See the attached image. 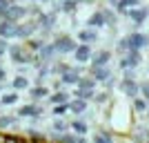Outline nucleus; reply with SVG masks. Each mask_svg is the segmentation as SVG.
I'll use <instances>...</instances> for the list:
<instances>
[{
  "label": "nucleus",
  "mask_w": 149,
  "mask_h": 143,
  "mask_svg": "<svg viewBox=\"0 0 149 143\" xmlns=\"http://www.w3.org/2000/svg\"><path fill=\"white\" fill-rule=\"evenodd\" d=\"M13 87H16V89H25V87H27V78H22V76H18V78L13 81Z\"/></svg>",
  "instance_id": "nucleus-19"
},
{
  "label": "nucleus",
  "mask_w": 149,
  "mask_h": 143,
  "mask_svg": "<svg viewBox=\"0 0 149 143\" xmlns=\"http://www.w3.org/2000/svg\"><path fill=\"white\" fill-rule=\"evenodd\" d=\"M78 36H80V40H82V43H91L93 38H96V34H93V31H87V29H85V31H80Z\"/></svg>",
  "instance_id": "nucleus-11"
},
{
  "label": "nucleus",
  "mask_w": 149,
  "mask_h": 143,
  "mask_svg": "<svg viewBox=\"0 0 149 143\" xmlns=\"http://www.w3.org/2000/svg\"><path fill=\"white\" fill-rule=\"evenodd\" d=\"M127 43H129V47L138 49V47H143V45L147 43V40H145V36H138V34H134V36H131L129 40H127Z\"/></svg>",
  "instance_id": "nucleus-7"
},
{
  "label": "nucleus",
  "mask_w": 149,
  "mask_h": 143,
  "mask_svg": "<svg viewBox=\"0 0 149 143\" xmlns=\"http://www.w3.org/2000/svg\"><path fill=\"white\" fill-rule=\"evenodd\" d=\"M16 99H18L16 94H7V96H2V103H5V105H9V103H16Z\"/></svg>",
  "instance_id": "nucleus-25"
},
{
  "label": "nucleus",
  "mask_w": 149,
  "mask_h": 143,
  "mask_svg": "<svg viewBox=\"0 0 149 143\" xmlns=\"http://www.w3.org/2000/svg\"><path fill=\"white\" fill-rule=\"evenodd\" d=\"M62 81H65V83H80V76H78L76 69H69V72L62 74Z\"/></svg>",
  "instance_id": "nucleus-6"
},
{
  "label": "nucleus",
  "mask_w": 149,
  "mask_h": 143,
  "mask_svg": "<svg viewBox=\"0 0 149 143\" xmlns=\"http://www.w3.org/2000/svg\"><path fill=\"white\" fill-rule=\"evenodd\" d=\"M136 61H138L136 51H131V56H129V58H125V61H123V67H129V65H134Z\"/></svg>",
  "instance_id": "nucleus-22"
},
{
  "label": "nucleus",
  "mask_w": 149,
  "mask_h": 143,
  "mask_svg": "<svg viewBox=\"0 0 149 143\" xmlns=\"http://www.w3.org/2000/svg\"><path fill=\"white\" fill-rule=\"evenodd\" d=\"M54 47H56L58 51H76V43L71 40V38H67V36L58 38L56 43H54Z\"/></svg>",
  "instance_id": "nucleus-1"
},
{
  "label": "nucleus",
  "mask_w": 149,
  "mask_h": 143,
  "mask_svg": "<svg viewBox=\"0 0 149 143\" xmlns=\"http://www.w3.org/2000/svg\"><path fill=\"white\" fill-rule=\"evenodd\" d=\"M93 92H91V87H80L78 89V99H91Z\"/></svg>",
  "instance_id": "nucleus-13"
},
{
  "label": "nucleus",
  "mask_w": 149,
  "mask_h": 143,
  "mask_svg": "<svg viewBox=\"0 0 149 143\" xmlns=\"http://www.w3.org/2000/svg\"><path fill=\"white\" fill-rule=\"evenodd\" d=\"M20 16H25V9L22 7H9V11L5 13V20H16V18H20Z\"/></svg>",
  "instance_id": "nucleus-3"
},
{
  "label": "nucleus",
  "mask_w": 149,
  "mask_h": 143,
  "mask_svg": "<svg viewBox=\"0 0 149 143\" xmlns=\"http://www.w3.org/2000/svg\"><path fill=\"white\" fill-rule=\"evenodd\" d=\"M96 143H111V137L105 134V132H100V134H96Z\"/></svg>",
  "instance_id": "nucleus-20"
},
{
  "label": "nucleus",
  "mask_w": 149,
  "mask_h": 143,
  "mask_svg": "<svg viewBox=\"0 0 149 143\" xmlns=\"http://www.w3.org/2000/svg\"><path fill=\"white\" fill-rule=\"evenodd\" d=\"M107 61H109V54H107V51H102V54H98V56L93 58V65H96V67H100V65H105Z\"/></svg>",
  "instance_id": "nucleus-10"
},
{
  "label": "nucleus",
  "mask_w": 149,
  "mask_h": 143,
  "mask_svg": "<svg viewBox=\"0 0 149 143\" xmlns=\"http://www.w3.org/2000/svg\"><path fill=\"white\" fill-rule=\"evenodd\" d=\"M123 87H125V92L129 94V96H134V94H136V85H134L131 81H125V83H123Z\"/></svg>",
  "instance_id": "nucleus-17"
},
{
  "label": "nucleus",
  "mask_w": 149,
  "mask_h": 143,
  "mask_svg": "<svg viewBox=\"0 0 149 143\" xmlns=\"http://www.w3.org/2000/svg\"><path fill=\"white\" fill-rule=\"evenodd\" d=\"M5 47H7V45H5V40H0V54L5 51Z\"/></svg>",
  "instance_id": "nucleus-31"
},
{
  "label": "nucleus",
  "mask_w": 149,
  "mask_h": 143,
  "mask_svg": "<svg viewBox=\"0 0 149 143\" xmlns=\"http://www.w3.org/2000/svg\"><path fill=\"white\" fill-rule=\"evenodd\" d=\"M9 123H13V118H11V116H0V128H7Z\"/></svg>",
  "instance_id": "nucleus-26"
},
{
  "label": "nucleus",
  "mask_w": 149,
  "mask_h": 143,
  "mask_svg": "<svg viewBox=\"0 0 149 143\" xmlns=\"http://www.w3.org/2000/svg\"><path fill=\"white\" fill-rule=\"evenodd\" d=\"M65 99H67L65 94H54V96H51V101H54V103H65Z\"/></svg>",
  "instance_id": "nucleus-27"
},
{
  "label": "nucleus",
  "mask_w": 149,
  "mask_h": 143,
  "mask_svg": "<svg viewBox=\"0 0 149 143\" xmlns=\"http://www.w3.org/2000/svg\"><path fill=\"white\" fill-rule=\"evenodd\" d=\"M71 125H74V130L78 132V134H85V132H87V125L82 123V121H74Z\"/></svg>",
  "instance_id": "nucleus-16"
},
{
  "label": "nucleus",
  "mask_w": 149,
  "mask_h": 143,
  "mask_svg": "<svg viewBox=\"0 0 149 143\" xmlns=\"http://www.w3.org/2000/svg\"><path fill=\"white\" fill-rule=\"evenodd\" d=\"M138 0H123V2H120V9H123V7H129V5H136Z\"/></svg>",
  "instance_id": "nucleus-28"
},
{
  "label": "nucleus",
  "mask_w": 149,
  "mask_h": 143,
  "mask_svg": "<svg viewBox=\"0 0 149 143\" xmlns=\"http://www.w3.org/2000/svg\"><path fill=\"white\" fill-rule=\"evenodd\" d=\"M136 107L138 110H145V101H136Z\"/></svg>",
  "instance_id": "nucleus-30"
},
{
  "label": "nucleus",
  "mask_w": 149,
  "mask_h": 143,
  "mask_svg": "<svg viewBox=\"0 0 149 143\" xmlns=\"http://www.w3.org/2000/svg\"><path fill=\"white\" fill-rule=\"evenodd\" d=\"M2 76H5V72H2V69H0V81H2Z\"/></svg>",
  "instance_id": "nucleus-32"
},
{
  "label": "nucleus",
  "mask_w": 149,
  "mask_h": 143,
  "mask_svg": "<svg viewBox=\"0 0 149 143\" xmlns=\"http://www.w3.org/2000/svg\"><path fill=\"white\" fill-rule=\"evenodd\" d=\"M102 23H105V16H102V13H96V16H93L91 20H89V25H102Z\"/></svg>",
  "instance_id": "nucleus-21"
},
{
  "label": "nucleus",
  "mask_w": 149,
  "mask_h": 143,
  "mask_svg": "<svg viewBox=\"0 0 149 143\" xmlns=\"http://www.w3.org/2000/svg\"><path fill=\"white\" fill-rule=\"evenodd\" d=\"M11 56H13V61H18V63H27V61H29V56H25L22 49H16V47L11 49Z\"/></svg>",
  "instance_id": "nucleus-9"
},
{
  "label": "nucleus",
  "mask_w": 149,
  "mask_h": 143,
  "mask_svg": "<svg viewBox=\"0 0 149 143\" xmlns=\"http://www.w3.org/2000/svg\"><path fill=\"white\" fill-rule=\"evenodd\" d=\"M0 36L2 38L16 36V25H13L11 20H2V23H0Z\"/></svg>",
  "instance_id": "nucleus-2"
},
{
  "label": "nucleus",
  "mask_w": 149,
  "mask_h": 143,
  "mask_svg": "<svg viewBox=\"0 0 149 143\" xmlns=\"http://www.w3.org/2000/svg\"><path fill=\"white\" fill-rule=\"evenodd\" d=\"M33 114H40V107H33V105H27L20 110V116H33Z\"/></svg>",
  "instance_id": "nucleus-8"
},
{
  "label": "nucleus",
  "mask_w": 149,
  "mask_h": 143,
  "mask_svg": "<svg viewBox=\"0 0 149 143\" xmlns=\"http://www.w3.org/2000/svg\"><path fill=\"white\" fill-rule=\"evenodd\" d=\"M76 58H78L80 63H85V61H89V58H91V51H89L87 45H80V47H76Z\"/></svg>",
  "instance_id": "nucleus-4"
},
{
  "label": "nucleus",
  "mask_w": 149,
  "mask_h": 143,
  "mask_svg": "<svg viewBox=\"0 0 149 143\" xmlns=\"http://www.w3.org/2000/svg\"><path fill=\"white\" fill-rule=\"evenodd\" d=\"M69 110L74 114H80V112L87 110V103H85V99H78V101H74V103H69Z\"/></svg>",
  "instance_id": "nucleus-5"
},
{
  "label": "nucleus",
  "mask_w": 149,
  "mask_h": 143,
  "mask_svg": "<svg viewBox=\"0 0 149 143\" xmlns=\"http://www.w3.org/2000/svg\"><path fill=\"white\" fill-rule=\"evenodd\" d=\"M54 128H56V130H58V132H62V130H65V125H62V123H60V121H56V123H54Z\"/></svg>",
  "instance_id": "nucleus-29"
},
{
  "label": "nucleus",
  "mask_w": 149,
  "mask_h": 143,
  "mask_svg": "<svg viewBox=\"0 0 149 143\" xmlns=\"http://www.w3.org/2000/svg\"><path fill=\"white\" fill-rule=\"evenodd\" d=\"M96 78H98V81L109 78V69H107V67H96Z\"/></svg>",
  "instance_id": "nucleus-12"
},
{
  "label": "nucleus",
  "mask_w": 149,
  "mask_h": 143,
  "mask_svg": "<svg viewBox=\"0 0 149 143\" xmlns=\"http://www.w3.org/2000/svg\"><path fill=\"white\" fill-rule=\"evenodd\" d=\"M45 94H47L45 87H36V89H31V96H33V99H40V96H45Z\"/></svg>",
  "instance_id": "nucleus-23"
},
{
  "label": "nucleus",
  "mask_w": 149,
  "mask_h": 143,
  "mask_svg": "<svg viewBox=\"0 0 149 143\" xmlns=\"http://www.w3.org/2000/svg\"><path fill=\"white\" fill-rule=\"evenodd\" d=\"M69 110V103H58L56 107H54V114H56V116H60V114H65Z\"/></svg>",
  "instance_id": "nucleus-15"
},
{
  "label": "nucleus",
  "mask_w": 149,
  "mask_h": 143,
  "mask_svg": "<svg viewBox=\"0 0 149 143\" xmlns=\"http://www.w3.org/2000/svg\"><path fill=\"white\" fill-rule=\"evenodd\" d=\"M145 89H147V94H149V85H147V87H145Z\"/></svg>",
  "instance_id": "nucleus-33"
},
{
  "label": "nucleus",
  "mask_w": 149,
  "mask_h": 143,
  "mask_svg": "<svg viewBox=\"0 0 149 143\" xmlns=\"http://www.w3.org/2000/svg\"><path fill=\"white\" fill-rule=\"evenodd\" d=\"M131 16H134V20L143 23V20H145V16H147V9H140V11H131Z\"/></svg>",
  "instance_id": "nucleus-18"
},
{
  "label": "nucleus",
  "mask_w": 149,
  "mask_h": 143,
  "mask_svg": "<svg viewBox=\"0 0 149 143\" xmlns=\"http://www.w3.org/2000/svg\"><path fill=\"white\" fill-rule=\"evenodd\" d=\"M62 143H82L80 137H71V134H65V137H58Z\"/></svg>",
  "instance_id": "nucleus-14"
},
{
  "label": "nucleus",
  "mask_w": 149,
  "mask_h": 143,
  "mask_svg": "<svg viewBox=\"0 0 149 143\" xmlns=\"http://www.w3.org/2000/svg\"><path fill=\"white\" fill-rule=\"evenodd\" d=\"M9 7H11V5H9V0H0V16H5V13L9 11Z\"/></svg>",
  "instance_id": "nucleus-24"
}]
</instances>
